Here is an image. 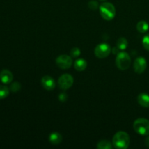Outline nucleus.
Here are the masks:
<instances>
[{
    "label": "nucleus",
    "mask_w": 149,
    "mask_h": 149,
    "mask_svg": "<svg viewBox=\"0 0 149 149\" xmlns=\"http://www.w3.org/2000/svg\"><path fill=\"white\" fill-rule=\"evenodd\" d=\"M20 89H21V84L19 82H13L10 87V90H11L13 93L18 92Z\"/></svg>",
    "instance_id": "a211bd4d"
},
{
    "label": "nucleus",
    "mask_w": 149,
    "mask_h": 149,
    "mask_svg": "<svg viewBox=\"0 0 149 149\" xmlns=\"http://www.w3.org/2000/svg\"><path fill=\"white\" fill-rule=\"evenodd\" d=\"M134 70L137 74H142L147 68L146 60L143 57H138L134 61Z\"/></svg>",
    "instance_id": "6e6552de"
},
{
    "label": "nucleus",
    "mask_w": 149,
    "mask_h": 149,
    "mask_svg": "<svg viewBox=\"0 0 149 149\" xmlns=\"http://www.w3.org/2000/svg\"><path fill=\"white\" fill-rule=\"evenodd\" d=\"M133 129L141 135H149V120L145 118H139L133 123Z\"/></svg>",
    "instance_id": "7ed1b4c3"
},
{
    "label": "nucleus",
    "mask_w": 149,
    "mask_h": 149,
    "mask_svg": "<svg viewBox=\"0 0 149 149\" xmlns=\"http://www.w3.org/2000/svg\"><path fill=\"white\" fill-rule=\"evenodd\" d=\"M145 145L148 148H149V136L147 137L145 139Z\"/></svg>",
    "instance_id": "4be33fe9"
},
{
    "label": "nucleus",
    "mask_w": 149,
    "mask_h": 149,
    "mask_svg": "<svg viewBox=\"0 0 149 149\" xmlns=\"http://www.w3.org/2000/svg\"><path fill=\"white\" fill-rule=\"evenodd\" d=\"M13 79V75L9 70L4 69L0 72V80L4 84H10Z\"/></svg>",
    "instance_id": "9d476101"
},
{
    "label": "nucleus",
    "mask_w": 149,
    "mask_h": 149,
    "mask_svg": "<svg viewBox=\"0 0 149 149\" xmlns=\"http://www.w3.org/2000/svg\"><path fill=\"white\" fill-rule=\"evenodd\" d=\"M88 7H90V9L93 10H97V7H98V3L95 0H93V1H90V2L88 3Z\"/></svg>",
    "instance_id": "412c9836"
},
{
    "label": "nucleus",
    "mask_w": 149,
    "mask_h": 149,
    "mask_svg": "<svg viewBox=\"0 0 149 149\" xmlns=\"http://www.w3.org/2000/svg\"><path fill=\"white\" fill-rule=\"evenodd\" d=\"M41 84H42V87L48 91L54 90L56 86L55 79L49 76H45L42 77V80H41Z\"/></svg>",
    "instance_id": "1a4fd4ad"
},
{
    "label": "nucleus",
    "mask_w": 149,
    "mask_h": 149,
    "mask_svg": "<svg viewBox=\"0 0 149 149\" xmlns=\"http://www.w3.org/2000/svg\"><path fill=\"white\" fill-rule=\"evenodd\" d=\"M99 10L100 15L106 20H111L116 15L115 7L110 2H104L101 4Z\"/></svg>",
    "instance_id": "f03ea898"
},
{
    "label": "nucleus",
    "mask_w": 149,
    "mask_h": 149,
    "mask_svg": "<svg viewBox=\"0 0 149 149\" xmlns=\"http://www.w3.org/2000/svg\"><path fill=\"white\" fill-rule=\"evenodd\" d=\"M10 94V88L5 85L0 84V100L6 98Z\"/></svg>",
    "instance_id": "f3484780"
},
{
    "label": "nucleus",
    "mask_w": 149,
    "mask_h": 149,
    "mask_svg": "<svg viewBox=\"0 0 149 149\" xmlns=\"http://www.w3.org/2000/svg\"><path fill=\"white\" fill-rule=\"evenodd\" d=\"M111 143L109 142L106 140H102L99 141L97 144V148L98 149H111L112 148Z\"/></svg>",
    "instance_id": "2eb2a0df"
},
{
    "label": "nucleus",
    "mask_w": 149,
    "mask_h": 149,
    "mask_svg": "<svg viewBox=\"0 0 149 149\" xmlns=\"http://www.w3.org/2000/svg\"><path fill=\"white\" fill-rule=\"evenodd\" d=\"M57 65L61 69H68L72 65V58L69 55H61L58 56L55 60Z\"/></svg>",
    "instance_id": "0eeeda50"
},
{
    "label": "nucleus",
    "mask_w": 149,
    "mask_h": 149,
    "mask_svg": "<svg viewBox=\"0 0 149 149\" xmlns=\"http://www.w3.org/2000/svg\"><path fill=\"white\" fill-rule=\"evenodd\" d=\"M58 86L63 90H66L71 87L74 84V78L71 75L68 74H63L58 79Z\"/></svg>",
    "instance_id": "39448f33"
},
{
    "label": "nucleus",
    "mask_w": 149,
    "mask_h": 149,
    "mask_svg": "<svg viewBox=\"0 0 149 149\" xmlns=\"http://www.w3.org/2000/svg\"><path fill=\"white\" fill-rule=\"evenodd\" d=\"M128 46V42L125 37L119 38L116 42V47L119 48L120 50H125Z\"/></svg>",
    "instance_id": "dca6fc26"
},
{
    "label": "nucleus",
    "mask_w": 149,
    "mask_h": 149,
    "mask_svg": "<svg viewBox=\"0 0 149 149\" xmlns=\"http://www.w3.org/2000/svg\"><path fill=\"white\" fill-rule=\"evenodd\" d=\"M111 51V47L108 44L101 43L96 46L95 49V55L98 58H104L109 56Z\"/></svg>",
    "instance_id": "423d86ee"
},
{
    "label": "nucleus",
    "mask_w": 149,
    "mask_h": 149,
    "mask_svg": "<svg viewBox=\"0 0 149 149\" xmlns=\"http://www.w3.org/2000/svg\"><path fill=\"white\" fill-rule=\"evenodd\" d=\"M131 64V58L129 54L125 52H120L116 58V65L120 70H127Z\"/></svg>",
    "instance_id": "20e7f679"
},
{
    "label": "nucleus",
    "mask_w": 149,
    "mask_h": 149,
    "mask_svg": "<svg viewBox=\"0 0 149 149\" xmlns=\"http://www.w3.org/2000/svg\"><path fill=\"white\" fill-rule=\"evenodd\" d=\"M138 102L142 107H149V95L147 93H141L138 96Z\"/></svg>",
    "instance_id": "9b49d317"
},
{
    "label": "nucleus",
    "mask_w": 149,
    "mask_h": 149,
    "mask_svg": "<svg viewBox=\"0 0 149 149\" xmlns=\"http://www.w3.org/2000/svg\"><path fill=\"white\" fill-rule=\"evenodd\" d=\"M87 66V63L83 58H79V59L77 60L74 63V68L77 71H82L86 69Z\"/></svg>",
    "instance_id": "ddd939ff"
},
{
    "label": "nucleus",
    "mask_w": 149,
    "mask_h": 149,
    "mask_svg": "<svg viewBox=\"0 0 149 149\" xmlns=\"http://www.w3.org/2000/svg\"><path fill=\"white\" fill-rule=\"evenodd\" d=\"M62 140V135L56 132H52L49 136V141L52 145H58V144L61 143Z\"/></svg>",
    "instance_id": "f8f14e48"
},
{
    "label": "nucleus",
    "mask_w": 149,
    "mask_h": 149,
    "mask_svg": "<svg viewBox=\"0 0 149 149\" xmlns=\"http://www.w3.org/2000/svg\"><path fill=\"white\" fill-rule=\"evenodd\" d=\"M130 143L129 135L124 131H119L113 137L112 144L113 147L117 149H126Z\"/></svg>",
    "instance_id": "f257e3e1"
},
{
    "label": "nucleus",
    "mask_w": 149,
    "mask_h": 149,
    "mask_svg": "<svg viewBox=\"0 0 149 149\" xmlns=\"http://www.w3.org/2000/svg\"><path fill=\"white\" fill-rule=\"evenodd\" d=\"M100 1H106V0H100Z\"/></svg>",
    "instance_id": "5701e85b"
},
{
    "label": "nucleus",
    "mask_w": 149,
    "mask_h": 149,
    "mask_svg": "<svg viewBox=\"0 0 149 149\" xmlns=\"http://www.w3.org/2000/svg\"><path fill=\"white\" fill-rule=\"evenodd\" d=\"M70 54H71V56L73 57V58H77L81 54V51L78 47H74L71 49Z\"/></svg>",
    "instance_id": "aec40b11"
},
{
    "label": "nucleus",
    "mask_w": 149,
    "mask_h": 149,
    "mask_svg": "<svg viewBox=\"0 0 149 149\" xmlns=\"http://www.w3.org/2000/svg\"><path fill=\"white\" fill-rule=\"evenodd\" d=\"M137 30L140 32V33H146L147 31L148 30L149 26L147 22L145 20H141L137 23Z\"/></svg>",
    "instance_id": "4468645a"
},
{
    "label": "nucleus",
    "mask_w": 149,
    "mask_h": 149,
    "mask_svg": "<svg viewBox=\"0 0 149 149\" xmlns=\"http://www.w3.org/2000/svg\"><path fill=\"white\" fill-rule=\"evenodd\" d=\"M142 44L143 47L145 48L146 50L149 51V34L146 35L142 40Z\"/></svg>",
    "instance_id": "6ab92c4d"
}]
</instances>
